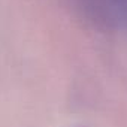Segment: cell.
<instances>
[{
	"instance_id": "6da1fadb",
	"label": "cell",
	"mask_w": 127,
	"mask_h": 127,
	"mask_svg": "<svg viewBox=\"0 0 127 127\" xmlns=\"http://www.w3.org/2000/svg\"><path fill=\"white\" fill-rule=\"evenodd\" d=\"M84 11L97 21L111 23L127 18V0H78Z\"/></svg>"
}]
</instances>
